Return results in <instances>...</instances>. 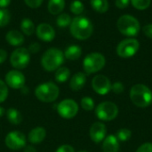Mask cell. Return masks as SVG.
<instances>
[{
	"label": "cell",
	"mask_w": 152,
	"mask_h": 152,
	"mask_svg": "<svg viewBox=\"0 0 152 152\" xmlns=\"http://www.w3.org/2000/svg\"><path fill=\"white\" fill-rule=\"evenodd\" d=\"M106 134H107V128L103 123L95 122L91 125L89 130V135L94 142L100 143L103 142V140L106 138Z\"/></svg>",
	"instance_id": "obj_14"
},
{
	"label": "cell",
	"mask_w": 152,
	"mask_h": 152,
	"mask_svg": "<svg viewBox=\"0 0 152 152\" xmlns=\"http://www.w3.org/2000/svg\"><path fill=\"white\" fill-rule=\"evenodd\" d=\"M57 111L62 118L71 119L78 113V105L74 99H66L58 104Z\"/></svg>",
	"instance_id": "obj_10"
},
{
	"label": "cell",
	"mask_w": 152,
	"mask_h": 152,
	"mask_svg": "<svg viewBox=\"0 0 152 152\" xmlns=\"http://www.w3.org/2000/svg\"><path fill=\"white\" fill-rule=\"evenodd\" d=\"M24 152H37V150L31 145H26L24 147Z\"/></svg>",
	"instance_id": "obj_42"
},
{
	"label": "cell",
	"mask_w": 152,
	"mask_h": 152,
	"mask_svg": "<svg viewBox=\"0 0 152 152\" xmlns=\"http://www.w3.org/2000/svg\"><path fill=\"white\" fill-rule=\"evenodd\" d=\"M28 50L29 53H32V54L37 53L40 50V45H39V43L34 42V43L30 44V46L28 47Z\"/></svg>",
	"instance_id": "obj_37"
},
{
	"label": "cell",
	"mask_w": 152,
	"mask_h": 152,
	"mask_svg": "<svg viewBox=\"0 0 152 152\" xmlns=\"http://www.w3.org/2000/svg\"><path fill=\"white\" fill-rule=\"evenodd\" d=\"M81 55H82V49L77 45L69 46L64 51L65 58H67L69 60H72V61L77 60L78 58H80Z\"/></svg>",
	"instance_id": "obj_20"
},
{
	"label": "cell",
	"mask_w": 152,
	"mask_h": 152,
	"mask_svg": "<svg viewBox=\"0 0 152 152\" xmlns=\"http://www.w3.org/2000/svg\"><path fill=\"white\" fill-rule=\"evenodd\" d=\"M5 83L8 87L15 90H19L24 87L25 84V76L19 70H12L8 72L5 75Z\"/></svg>",
	"instance_id": "obj_13"
},
{
	"label": "cell",
	"mask_w": 152,
	"mask_h": 152,
	"mask_svg": "<svg viewBox=\"0 0 152 152\" xmlns=\"http://www.w3.org/2000/svg\"><path fill=\"white\" fill-rule=\"evenodd\" d=\"M8 97V87L6 83L0 80V103L4 102Z\"/></svg>",
	"instance_id": "obj_32"
},
{
	"label": "cell",
	"mask_w": 152,
	"mask_h": 152,
	"mask_svg": "<svg viewBox=\"0 0 152 152\" xmlns=\"http://www.w3.org/2000/svg\"><path fill=\"white\" fill-rule=\"evenodd\" d=\"M10 3H11V0H0V8L4 9L10 4Z\"/></svg>",
	"instance_id": "obj_41"
},
{
	"label": "cell",
	"mask_w": 152,
	"mask_h": 152,
	"mask_svg": "<svg viewBox=\"0 0 152 152\" xmlns=\"http://www.w3.org/2000/svg\"><path fill=\"white\" fill-rule=\"evenodd\" d=\"M65 7V0H49L47 9L51 14L57 15L61 13Z\"/></svg>",
	"instance_id": "obj_21"
},
{
	"label": "cell",
	"mask_w": 152,
	"mask_h": 152,
	"mask_svg": "<svg viewBox=\"0 0 152 152\" xmlns=\"http://www.w3.org/2000/svg\"><path fill=\"white\" fill-rule=\"evenodd\" d=\"M36 32L37 38L45 42H50L55 38V30L48 23H40L37 27Z\"/></svg>",
	"instance_id": "obj_15"
},
{
	"label": "cell",
	"mask_w": 152,
	"mask_h": 152,
	"mask_svg": "<svg viewBox=\"0 0 152 152\" xmlns=\"http://www.w3.org/2000/svg\"><path fill=\"white\" fill-rule=\"evenodd\" d=\"M86 82V73H84L82 72H78L71 77V79L69 81V87L72 90L77 91L84 88Z\"/></svg>",
	"instance_id": "obj_17"
},
{
	"label": "cell",
	"mask_w": 152,
	"mask_h": 152,
	"mask_svg": "<svg viewBox=\"0 0 152 152\" xmlns=\"http://www.w3.org/2000/svg\"><path fill=\"white\" fill-rule=\"evenodd\" d=\"M106 64L104 56L98 52H93L88 54L83 61L84 71L87 74L95 73L101 71Z\"/></svg>",
	"instance_id": "obj_6"
},
{
	"label": "cell",
	"mask_w": 152,
	"mask_h": 152,
	"mask_svg": "<svg viewBox=\"0 0 152 152\" xmlns=\"http://www.w3.org/2000/svg\"><path fill=\"white\" fill-rule=\"evenodd\" d=\"M59 87L52 82L41 83L35 90V96L37 99L45 103L55 101L59 97Z\"/></svg>",
	"instance_id": "obj_4"
},
{
	"label": "cell",
	"mask_w": 152,
	"mask_h": 152,
	"mask_svg": "<svg viewBox=\"0 0 152 152\" xmlns=\"http://www.w3.org/2000/svg\"><path fill=\"white\" fill-rule=\"evenodd\" d=\"M55 152H75L74 148L69 144H63L61 146H60Z\"/></svg>",
	"instance_id": "obj_36"
},
{
	"label": "cell",
	"mask_w": 152,
	"mask_h": 152,
	"mask_svg": "<svg viewBox=\"0 0 152 152\" xmlns=\"http://www.w3.org/2000/svg\"><path fill=\"white\" fill-rule=\"evenodd\" d=\"M111 90H112L115 94L119 95V94L123 93L124 90H125L124 84H123L122 82H114V83L111 85Z\"/></svg>",
	"instance_id": "obj_33"
},
{
	"label": "cell",
	"mask_w": 152,
	"mask_h": 152,
	"mask_svg": "<svg viewBox=\"0 0 152 152\" xmlns=\"http://www.w3.org/2000/svg\"><path fill=\"white\" fill-rule=\"evenodd\" d=\"M78 152H87L86 151H78Z\"/></svg>",
	"instance_id": "obj_44"
},
{
	"label": "cell",
	"mask_w": 152,
	"mask_h": 152,
	"mask_svg": "<svg viewBox=\"0 0 152 152\" xmlns=\"http://www.w3.org/2000/svg\"><path fill=\"white\" fill-rule=\"evenodd\" d=\"M70 77V71L67 67H60L55 71L54 79L58 82H65Z\"/></svg>",
	"instance_id": "obj_23"
},
{
	"label": "cell",
	"mask_w": 152,
	"mask_h": 152,
	"mask_svg": "<svg viewBox=\"0 0 152 152\" xmlns=\"http://www.w3.org/2000/svg\"><path fill=\"white\" fill-rule=\"evenodd\" d=\"M4 115V108L0 107V117H2Z\"/></svg>",
	"instance_id": "obj_43"
},
{
	"label": "cell",
	"mask_w": 152,
	"mask_h": 152,
	"mask_svg": "<svg viewBox=\"0 0 152 152\" xmlns=\"http://www.w3.org/2000/svg\"><path fill=\"white\" fill-rule=\"evenodd\" d=\"M20 30L24 34L30 36L35 31V24L29 18H24L20 22Z\"/></svg>",
	"instance_id": "obj_24"
},
{
	"label": "cell",
	"mask_w": 152,
	"mask_h": 152,
	"mask_svg": "<svg viewBox=\"0 0 152 152\" xmlns=\"http://www.w3.org/2000/svg\"><path fill=\"white\" fill-rule=\"evenodd\" d=\"M95 115L102 121H111L118 116V108L111 101H103L96 107Z\"/></svg>",
	"instance_id": "obj_7"
},
{
	"label": "cell",
	"mask_w": 152,
	"mask_h": 152,
	"mask_svg": "<svg viewBox=\"0 0 152 152\" xmlns=\"http://www.w3.org/2000/svg\"><path fill=\"white\" fill-rule=\"evenodd\" d=\"M140 48V43L135 39H126L117 47V54L122 58H130L134 56Z\"/></svg>",
	"instance_id": "obj_8"
},
{
	"label": "cell",
	"mask_w": 152,
	"mask_h": 152,
	"mask_svg": "<svg viewBox=\"0 0 152 152\" xmlns=\"http://www.w3.org/2000/svg\"><path fill=\"white\" fill-rule=\"evenodd\" d=\"M136 152H152V143L151 142H145L142 144Z\"/></svg>",
	"instance_id": "obj_35"
},
{
	"label": "cell",
	"mask_w": 152,
	"mask_h": 152,
	"mask_svg": "<svg viewBox=\"0 0 152 152\" xmlns=\"http://www.w3.org/2000/svg\"><path fill=\"white\" fill-rule=\"evenodd\" d=\"M64 53L58 48L47 49L41 58V65L48 72L56 71L64 62Z\"/></svg>",
	"instance_id": "obj_3"
},
{
	"label": "cell",
	"mask_w": 152,
	"mask_h": 152,
	"mask_svg": "<svg viewBox=\"0 0 152 152\" xmlns=\"http://www.w3.org/2000/svg\"><path fill=\"white\" fill-rule=\"evenodd\" d=\"M80 103L82 108L86 111H92L94 108V101L90 97H84Z\"/></svg>",
	"instance_id": "obj_28"
},
{
	"label": "cell",
	"mask_w": 152,
	"mask_h": 152,
	"mask_svg": "<svg viewBox=\"0 0 152 152\" xmlns=\"http://www.w3.org/2000/svg\"><path fill=\"white\" fill-rule=\"evenodd\" d=\"M129 97L132 103L141 108H145L152 103L151 90L142 83L135 84L131 88Z\"/></svg>",
	"instance_id": "obj_2"
},
{
	"label": "cell",
	"mask_w": 152,
	"mask_h": 152,
	"mask_svg": "<svg viewBox=\"0 0 152 152\" xmlns=\"http://www.w3.org/2000/svg\"><path fill=\"white\" fill-rule=\"evenodd\" d=\"M143 33L150 39H152V23L147 24L143 27Z\"/></svg>",
	"instance_id": "obj_38"
},
{
	"label": "cell",
	"mask_w": 152,
	"mask_h": 152,
	"mask_svg": "<svg viewBox=\"0 0 152 152\" xmlns=\"http://www.w3.org/2000/svg\"><path fill=\"white\" fill-rule=\"evenodd\" d=\"M69 30L71 35L79 40H86L91 37L94 31V26L92 22L84 16H77L72 19L69 25Z\"/></svg>",
	"instance_id": "obj_1"
},
{
	"label": "cell",
	"mask_w": 152,
	"mask_h": 152,
	"mask_svg": "<svg viewBox=\"0 0 152 152\" xmlns=\"http://www.w3.org/2000/svg\"><path fill=\"white\" fill-rule=\"evenodd\" d=\"M72 20L69 14L68 13H61L56 20V23L60 28H66L70 25Z\"/></svg>",
	"instance_id": "obj_26"
},
{
	"label": "cell",
	"mask_w": 152,
	"mask_h": 152,
	"mask_svg": "<svg viewBox=\"0 0 152 152\" xmlns=\"http://www.w3.org/2000/svg\"><path fill=\"white\" fill-rule=\"evenodd\" d=\"M92 7L98 13H104L109 9L108 0H91Z\"/></svg>",
	"instance_id": "obj_25"
},
{
	"label": "cell",
	"mask_w": 152,
	"mask_h": 152,
	"mask_svg": "<svg viewBox=\"0 0 152 152\" xmlns=\"http://www.w3.org/2000/svg\"><path fill=\"white\" fill-rule=\"evenodd\" d=\"M102 152H118L119 151V142L116 135L110 134L106 136L102 142Z\"/></svg>",
	"instance_id": "obj_16"
},
{
	"label": "cell",
	"mask_w": 152,
	"mask_h": 152,
	"mask_svg": "<svg viewBox=\"0 0 152 152\" xmlns=\"http://www.w3.org/2000/svg\"><path fill=\"white\" fill-rule=\"evenodd\" d=\"M6 117L8 121L14 125H18L22 122V116L16 108H10L6 112Z\"/></svg>",
	"instance_id": "obj_22"
},
{
	"label": "cell",
	"mask_w": 152,
	"mask_h": 152,
	"mask_svg": "<svg viewBox=\"0 0 152 152\" xmlns=\"http://www.w3.org/2000/svg\"><path fill=\"white\" fill-rule=\"evenodd\" d=\"M111 82L110 80L102 74L95 75L92 80L93 90L99 95L104 96L111 90Z\"/></svg>",
	"instance_id": "obj_12"
},
{
	"label": "cell",
	"mask_w": 152,
	"mask_h": 152,
	"mask_svg": "<svg viewBox=\"0 0 152 152\" xmlns=\"http://www.w3.org/2000/svg\"><path fill=\"white\" fill-rule=\"evenodd\" d=\"M132 136V132L127 129V128H121L117 132L116 137L118 140V142H127L128 140H130Z\"/></svg>",
	"instance_id": "obj_27"
},
{
	"label": "cell",
	"mask_w": 152,
	"mask_h": 152,
	"mask_svg": "<svg viewBox=\"0 0 152 152\" xmlns=\"http://www.w3.org/2000/svg\"><path fill=\"white\" fill-rule=\"evenodd\" d=\"M24 2L30 8H37L42 4L43 0H24Z\"/></svg>",
	"instance_id": "obj_34"
},
{
	"label": "cell",
	"mask_w": 152,
	"mask_h": 152,
	"mask_svg": "<svg viewBox=\"0 0 152 152\" xmlns=\"http://www.w3.org/2000/svg\"><path fill=\"white\" fill-rule=\"evenodd\" d=\"M131 2L134 7H135L136 9L145 10L150 6L151 0H131Z\"/></svg>",
	"instance_id": "obj_31"
},
{
	"label": "cell",
	"mask_w": 152,
	"mask_h": 152,
	"mask_svg": "<svg viewBox=\"0 0 152 152\" xmlns=\"http://www.w3.org/2000/svg\"><path fill=\"white\" fill-rule=\"evenodd\" d=\"M70 11L74 13V14H81L84 11V4H82V2H80L79 0H75L70 4L69 6Z\"/></svg>",
	"instance_id": "obj_30"
},
{
	"label": "cell",
	"mask_w": 152,
	"mask_h": 152,
	"mask_svg": "<svg viewBox=\"0 0 152 152\" xmlns=\"http://www.w3.org/2000/svg\"><path fill=\"white\" fill-rule=\"evenodd\" d=\"M46 137L45 129L43 127H36L30 130L28 135V139L32 144H39L41 143Z\"/></svg>",
	"instance_id": "obj_18"
},
{
	"label": "cell",
	"mask_w": 152,
	"mask_h": 152,
	"mask_svg": "<svg viewBox=\"0 0 152 152\" xmlns=\"http://www.w3.org/2000/svg\"><path fill=\"white\" fill-rule=\"evenodd\" d=\"M11 19V14L8 10L0 8V28L4 27L7 25L10 22Z\"/></svg>",
	"instance_id": "obj_29"
},
{
	"label": "cell",
	"mask_w": 152,
	"mask_h": 152,
	"mask_svg": "<svg viewBox=\"0 0 152 152\" xmlns=\"http://www.w3.org/2000/svg\"><path fill=\"white\" fill-rule=\"evenodd\" d=\"M7 58V52L3 49V48H0V65L3 64Z\"/></svg>",
	"instance_id": "obj_40"
},
{
	"label": "cell",
	"mask_w": 152,
	"mask_h": 152,
	"mask_svg": "<svg viewBox=\"0 0 152 152\" xmlns=\"http://www.w3.org/2000/svg\"><path fill=\"white\" fill-rule=\"evenodd\" d=\"M4 143L7 148L12 151H19L21 150L26 146L27 138L21 132L19 131H12L9 133L4 139Z\"/></svg>",
	"instance_id": "obj_11"
},
{
	"label": "cell",
	"mask_w": 152,
	"mask_h": 152,
	"mask_svg": "<svg viewBox=\"0 0 152 152\" xmlns=\"http://www.w3.org/2000/svg\"><path fill=\"white\" fill-rule=\"evenodd\" d=\"M129 2L130 0H116V5L120 9H124L128 6Z\"/></svg>",
	"instance_id": "obj_39"
},
{
	"label": "cell",
	"mask_w": 152,
	"mask_h": 152,
	"mask_svg": "<svg viewBox=\"0 0 152 152\" xmlns=\"http://www.w3.org/2000/svg\"><path fill=\"white\" fill-rule=\"evenodd\" d=\"M5 39L11 46L18 47L24 42V36L22 35L21 32L15 30H12L6 33Z\"/></svg>",
	"instance_id": "obj_19"
},
{
	"label": "cell",
	"mask_w": 152,
	"mask_h": 152,
	"mask_svg": "<svg viewBox=\"0 0 152 152\" xmlns=\"http://www.w3.org/2000/svg\"><path fill=\"white\" fill-rule=\"evenodd\" d=\"M30 61V54L25 47L16 48L11 55L10 63L12 66L17 70H22L26 68Z\"/></svg>",
	"instance_id": "obj_9"
},
{
	"label": "cell",
	"mask_w": 152,
	"mask_h": 152,
	"mask_svg": "<svg viewBox=\"0 0 152 152\" xmlns=\"http://www.w3.org/2000/svg\"><path fill=\"white\" fill-rule=\"evenodd\" d=\"M117 27L121 34L127 37H134L140 31L139 21L129 14L122 15L117 22Z\"/></svg>",
	"instance_id": "obj_5"
}]
</instances>
